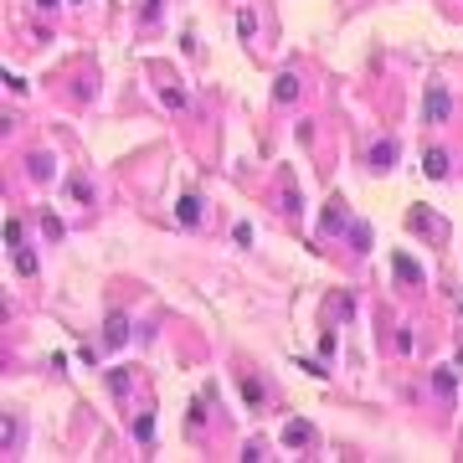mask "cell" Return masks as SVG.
<instances>
[{
  "label": "cell",
  "mask_w": 463,
  "mask_h": 463,
  "mask_svg": "<svg viewBox=\"0 0 463 463\" xmlns=\"http://www.w3.org/2000/svg\"><path fill=\"white\" fill-rule=\"evenodd\" d=\"M41 232H47V237H52V242H57V237H62V222H57V216H52V211H47V216H41Z\"/></svg>",
  "instance_id": "cell-21"
},
{
  "label": "cell",
  "mask_w": 463,
  "mask_h": 463,
  "mask_svg": "<svg viewBox=\"0 0 463 463\" xmlns=\"http://www.w3.org/2000/svg\"><path fill=\"white\" fill-rule=\"evenodd\" d=\"M448 114H453V93H448V83H427L422 119H427V124H448Z\"/></svg>",
  "instance_id": "cell-1"
},
{
  "label": "cell",
  "mask_w": 463,
  "mask_h": 463,
  "mask_svg": "<svg viewBox=\"0 0 463 463\" xmlns=\"http://www.w3.org/2000/svg\"><path fill=\"white\" fill-rule=\"evenodd\" d=\"M36 6H41V11H52V6H57V0H36Z\"/></svg>",
  "instance_id": "cell-24"
},
{
  "label": "cell",
  "mask_w": 463,
  "mask_h": 463,
  "mask_svg": "<svg viewBox=\"0 0 463 463\" xmlns=\"http://www.w3.org/2000/svg\"><path fill=\"white\" fill-rule=\"evenodd\" d=\"M396 165V139H376L371 144V170H391Z\"/></svg>",
  "instance_id": "cell-4"
},
{
  "label": "cell",
  "mask_w": 463,
  "mask_h": 463,
  "mask_svg": "<svg viewBox=\"0 0 463 463\" xmlns=\"http://www.w3.org/2000/svg\"><path fill=\"white\" fill-rule=\"evenodd\" d=\"M103 345H129V314H124V309H114V314H108L103 319Z\"/></svg>",
  "instance_id": "cell-2"
},
{
  "label": "cell",
  "mask_w": 463,
  "mask_h": 463,
  "mask_svg": "<svg viewBox=\"0 0 463 463\" xmlns=\"http://www.w3.org/2000/svg\"><path fill=\"white\" fill-rule=\"evenodd\" d=\"M108 391H114V396H129V371H124V366L108 371Z\"/></svg>",
  "instance_id": "cell-16"
},
{
  "label": "cell",
  "mask_w": 463,
  "mask_h": 463,
  "mask_svg": "<svg viewBox=\"0 0 463 463\" xmlns=\"http://www.w3.org/2000/svg\"><path fill=\"white\" fill-rule=\"evenodd\" d=\"M432 391L437 396H453L458 391V376H453V371H432Z\"/></svg>",
  "instance_id": "cell-14"
},
{
  "label": "cell",
  "mask_w": 463,
  "mask_h": 463,
  "mask_svg": "<svg viewBox=\"0 0 463 463\" xmlns=\"http://www.w3.org/2000/svg\"><path fill=\"white\" fill-rule=\"evenodd\" d=\"M412 227H417V232H432V237H443V232H448L432 211H412Z\"/></svg>",
  "instance_id": "cell-10"
},
{
  "label": "cell",
  "mask_w": 463,
  "mask_h": 463,
  "mask_svg": "<svg viewBox=\"0 0 463 463\" xmlns=\"http://www.w3.org/2000/svg\"><path fill=\"white\" fill-rule=\"evenodd\" d=\"M396 278H402V283H422V268H417V262L402 252V257H396Z\"/></svg>",
  "instance_id": "cell-11"
},
{
  "label": "cell",
  "mask_w": 463,
  "mask_h": 463,
  "mask_svg": "<svg viewBox=\"0 0 463 463\" xmlns=\"http://www.w3.org/2000/svg\"><path fill=\"white\" fill-rule=\"evenodd\" d=\"M0 437H6V453L21 443V422H16V417H6V427H0Z\"/></svg>",
  "instance_id": "cell-17"
},
{
  "label": "cell",
  "mask_w": 463,
  "mask_h": 463,
  "mask_svg": "<svg viewBox=\"0 0 463 463\" xmlns=\"http://www.w3.org/2000/svg\"><path fill=\"white\" fill-rule=\"evenodd\" d=\"M345 232H350V248H356V252H366V248H371V227H366V222H350Z\"/></svg>",
  "instance_id": "cell-13"
},
{
  "label": "cell",
  "mask_w": 463,
  "mask_h": 463,
  "mask_svg": "<svg viewBox=\"0 0 463 463\" xmlns=\"http://www.w3.org/2000/svg\"><path fill=\"white\" fill-rule=\"evenodd\" d=\"M422 170H427V181H448V149H427Z\"/></svg>",
  "instance_id": "cell-5"
},
{
  "label": "cell",
  "mask_w": 463,
  "mask_h": 463,
  "mask_svg": "<svg viewBox=\"0 0 463 463\" xmlns=\"http://www.w3.org/2000/svg\"><path fill=\"white\" fill-rule=\"evenodd\" d=\"M6 248H21V222H16V216L6 222Z\"/></svg>",
  "instance_id": "cell-22"
},
{
  "label": "cell",
  "mask_w": 463,
  "mask_h": 463,
  "mask_svg": "<svg viewBox=\"0 0 463 463\" xmlns=\"http://www.w3.org/2000/svg\"><path fill=\"white\" fill-rule=\"evenodd\" d=\"M134 437H139V443H149V437H154V422H149V417H134Z\"/></svg>",
  "instance_id": "cell-18"
},
{
  "label": "cell",
  "mask_w": 463,
  "mask_h": 463,
  "mask_svg": "<svg viewBox=\"0 0 463 463\" xmlns=\"http://www.w3.org/2000/svg\"><path fill=\"white\" fill-rule=\"evenodd\" d=\"M26 175H31V181H52V175H57V160H52V154H31V160H26Z\"/></svg>",
  "instance_id": "cell-7"
},
{
  "label": "cell",
  "mask_w": 463,
  "mask_h": 463,
  "mask_svg": "<svg viewBox=\"0 0 463 463\" xmlns=\"http://www.w3.org/2000/svg\"><path fill=\"white\" fill-rule=\"evenodd\" d=\"M160 98H165V108H186V93H181V87H165Z\"/></svg>",
  "instance_id": "cell-20"
},
{
  "label": "cell",
  "mask_w": 463,
  "mask_h": 463,
  "mask_svg": "<svg viewBox=\"0 0 463 463\" xmlns=\"http://www.w3.org/2000/svg\"><path fill=\"white\" fill-rule=\"evenodd\" d=\"M242 396H248V407H262V402H268V386H262V381H242Z\"/></svg>",
  "instance_id": "cell-12"
},
{
  "label": "cell",
  "mask_w": 463,
  "mask_h": 463,
  "mask_svg": "<svg viewBox=\"0 0 463 463\" xmlns=\"http://www.w3.org/2000/svg\"><path fill=\"white\" fill-rule=\"evenodd\" d=\"M175 216H181V227H196V222H201V201H196V196H181Z\"/></svg>",
  "instance_id": "cell-9"
},
{
  "label": "cell",
  "mask_w": 463,
  "mask_h": 463,
  "mask_svg": "<svg viewBox=\"0 0 463 463\" xmlns=\"http://www.w3.org/2000/svg\"><path fill=\"white\" fill-rule=\"evenodd\" d=\"M283 443H289V448H304V443H314V427H309L304 417H299V422H289V427H283Z\"/></svg>",
  "instance_id": "cell-8"
},
{
  "label": "cell",
  "mask_w": 463,
  "mask_h": 463,
  "mask_svg": "<svg viewBox=\"0 0 463 463\" xmlns=\"http://www.w3.org/2000/svg\"><path fill=\"white\" fill-rule=\"evenodd\" d=\"M324 232H345L350 227V211H345V196H329V206H324Z\"/></svg>",
  "instance_id": "cell-3"
},
{
  "label": "cell",
  "mask_w": 463,
  "mask_h": 463,
  "mask_svg": "<svg viewBox=\"0 0 463 463\" xmlns=\"http://www.w3.org/2000/svg\"><path fill=\"white\" fill-rule=\"evenodd\" d=\"M299 87H304V83H299V73H278L273 98H278V103H294V98H299Z\"/></svg>",
  "instance_id": "cell-6"
},
{
  "label": "cell",
  "mask_w": 463,
  "mask_h": 463,
  "mask_svg": "<svg viewBox=\"0 0 463 463\" xmlns=\"http://www.w3.org/2000/svg\"><path fill=\"white\" fill-rule=\"evenodd\" d=\"M237 31H242V36H252V31H257V16H252V11H242V16H237Z\"/></svg>",
  "instance_id": "cell-19"
},
{
  "label": "cell",
  "mask_w": 463,
  "mask_h": 463,
  "mask_svg": "<svg viewBox=\"0 0 463 463\" xmlns=\"http://www.w3.org/2000/svg\"><path fill=\"white\" fill-rule=\"evenodd\" d=\"M73 196H78V201H93V186H87L83 175H78V181H73Z\"/></svg>",
  "instance_id": "cell-23"
},
{
  "label": "cell",
  "mask_w": 463,
  "mask_h": 463,
  "mask_svg": "<svg viewBox=\"0 0 463 463\" xmlns=\"http://www.w3.org/2000/svg\"><path fill=\"white\" fill-rule=\"evenodd\" d=\"M16 273H21V278H31V273H36V252L16 248Z\"/></svg>",
  "instance_id": "cell-15"
}]
</instances>
